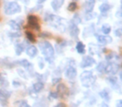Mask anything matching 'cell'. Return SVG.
<instances>
[{
    "label": "cell",
    "instance_id": "obj_15",
    "mask_svg": "<svg viewBox=\"0 0 122 107\" xmlns=\"http://www.w3.org/2000/svg\"><path fill=\"white\" fill-rule=\"evenodd\" d=\"M19 64H20V65H22L24 69H26L27 70H33V65L30 63V62L28 61V60H22L19 61Z\"/></svg>",
    "mask_w": 122,
    "mask_h": 107
},
{
    "label": "cell",
    "instance_id": "obj_18",
    "mask_svg": "<svg viewBox=\"0 0 122 107\" xmlns=\"http://www.w3.org/2000/svg\"><path fill=\"white\" fill-rule=\"evenodd\" d=\"M76 50L79 54H84L85 53V44L82 42H79L76 45Z\"/></svg>",
    "mask_w": 122,
    "mask_h": 107
},
{
    "label": "cell",
    "instance_id": "obj_32",
    "mask_svg": "<svg viewBox=\"0 0 122 107\" xmlns=\"http://www.w3.org/2000/svg\"><path fill=\"white\" fill-rule=\"evenodd\" d=\"M59 80H61L60 77H58V78H56V77H55V78L53 79V84H54H54H57L58 82H59Z\"/></svg>",
    "mask_w": 122,
    "mask_h": 107
},
{
    "label": "cell",
    "instance_id": "obj_21",
    "mask_svg": "<svg viewBox=\"0 0 122 107\" xmlns=\"http://www.w3.org/2000/svg\"><path fill=\"white\" fill-rule=\"evenodd\" d=\"M24 45L22 44H18L15 47V52L17 54V55H20L23 51H24Z\"/></svg>",
    "mask_w": 122,
    "mask_h": 107
},
{
    "label": "cell",
    "instance_id": "obj_37",
    "mask_svg": "<svg viewBox=\"0 0 122 107\" xmlns=\"http://www.w3.org/2000/svg\"><path fill=\"white\" fill-rule=\"evenodd\" d=\"M45 0H39V3H42V2H44Z\"/></svg>",
    "mask_w": 122,
    "mask_h": 107
},
{
    "label": "cell",
    "instance_id": "obj_35",
    "mask_svg": "<svg viewBox=\"0 0 122 107\" xmlns=\"http://www.w3.org/2000/svg\"><path fill=\"white\" fill-rule=\"evenodd\" d=\"M116 107H122V101L121 100H118L116 104Z\"/></svg>",
    "mask_w": 122,
    "mask_h": 107
},
{
    "label": "cell",
    "instance_id": "obj_19",
    "mask_svg": "<svg viewBox=\"0 0 122 107\" xmlns=\"http://www.w3.org/2000/svg\"><path fill=\"white\" fill-rule=\"evenodd\" d=\"M9 25L11 26V28H12L13 29H14V30H19L20 29V24H19V23L17 22V21L15 20H12L9 22Z\"/></svg>",
    "mask_w": 122,
    "mask_h": 107
},
{
    "label": "cell",
    "instance_id": "obj_17",
    "mask_svg": "<svg viewBox=\"0 0 122 107\" xmlns=\"http://www.w3.org/2000/svg\"><path fill=\"white\" fill-rule=\"evenodd\" d=\"M44 88V84L41 83V82H37V83L34 84L33 85V89H34V91L38 93V92L41 91Z\"/></svg>",
    "mask_w": 122,
    "mask_h": 107
},
{
    "label": "cell",
    "instance_id": "obj_23",
    "mask_svg": "<svg viewBox=\"0 0 122 107\" xmlns=\"http://www.w3.org/2000/svg\"><path fill=\"white\" fill-rule=\"evenodd\" d=\"M9 96V94L5 90H0V100H6L8 99V97Z\"/></svg>",
    "mask_w": 122,
    "mask_h": 107
},
{
    "label": "cell",
    "instance_id": "obj_13",
    "mask_svg": "<svg viewBox=\"0 0 122 107\" xmlns=\"http://www.w3.org/2000/svg\"><path fill=\"white\" fill-rule=\"evenodd\" d=\"M64 2L65 0H53L51 3V6L54 10H59L64 4Z\"/></svg>",
    "mask_w": 122,
    "mask_h": 107
},
{
    "label": "cell",
    "instance_id": "obj_9",
    "mask_svg": "<svg viewBox=\"0 0 122 107\" xmlns=\"http://www.w3.org/2000/svg\"><path fill=\"white\" fill-rule=\"evenodd\" d=\"M76 75H77V70L73 66H70L66 70V72H65V76L69 80H74L76 77Z\"/></svg>",
    "mask_w": 122,
    "mask_h": 107
},
{
    "label": "cell",
    "instance_id": "obj_30",
    "mask_svg": "<svg viewBox=\"0 0 122 107\" xmlns=\"http://www.w3.org/2000/svg\"><path fill=\"white\" fill-rule=\"evenodd\" d=\"M80 18L78 15H75L74 17V24H80Z\"/></svg>",
    "mask_w": 122,
    "mask_h": 107
},
{
    "label": "cell",
    "instance_id": "obj_6",
    "mask_svg": "<svg viewBox=\"0 0 122 107\" xmlns=\"http://www.w3.org/2000/svg\"><path fill=\"white\" fill-rule=\"evenodd\" d=\"M28 22L31 28H33L35 30H39V20H38V18L36 16L34 15H29L28 17Z\"/></svg>",
    "mask_w": 122,
    "mask_h": 107
},
{
    "label": "cell",
    "instance_id": "obj_33",
    "mask_svg": "<svg viewBox=\"0 0 122 107\" xmlns=\"http://www.w3.org/2000/svg\"><path fill=\"white\" fill-rule=\"evenodd\" d=\"M49 95H50L51 97H53V98H54V99L58 98V96H59L57 93H54V92H51V93L49 94Z\"/></svg>",
    "mask_w": 122,
    "mask_h": 107
},
{
    "label": "cell",
    "instance_id": "obj_34",
    "mask_svg": "<svg viewBox=\"0 0 122 107\" xmlns=\"http://www.w3.org/2000/svg\"><path fill=\"white\" fill-rule=\"evenodd\" d=\"M54 107H66V105L65 103H59L55 105Z\"/></svg>",
    "mask_w": 122,
    "mask_h": 107
},
{
    "label": "cell",
    "instance_id": "obj_22",
    "mask_svg": "<svg viewBox=\"0 0 122 107\" xmlns=\"http://www.w3.org/2000/svg\"><path fill=\"white\" fill-rule=\"evenodd\" d=\"M110 9V6L108 4H102L100 6V11L101 13H103V14L104 13H106Z\"/></svg>",
    "mask_w": 122,
    "mask_h": 107
},
{
    "label": "cell",
    "instance_id": "obj_29",
    "mask_svg": "<svg viewBox=\"0 0 122 107\" xmlns=\"http://www.w3.org/2000/svg\"><path fill=\"white\" fill-rule=\"evenodd\" d=\"M19 107H30V105L25 100H20L19 102Z\"/></svg>",
    "mask_w": 122,
    "mask_h": 107
},
{
    "label": "cell",
    "instance_id": "obj_28",
    "mask_svg": "<svg viewBox=\"0 0 122 107\" xmlns=\"http://www.w3.org/2000/svg\"><path fill=\"white\" fill-rule=\"evenodd\" d=\"M0 85H2V86H6L8 85V81L5 78H3L2 75H0Z\"/></svg>",
    "mask_w": 122,
    "mask_h": 107
},
{
    "label": "cell",
    "instance_id": "obj_7",
    "mask_svg": "<svg viewBox=\"0 0 122 107\" xmlns=\"http://www.w3.org/2000/svg\"><path fill=\"white\" fill-rule=\"evenodd\" d=\"M57 94L58 95H61L62 97L67 96L69 95V90L65 84H59V85H58Z\"/></svg>",
    "mask_w": 122,
    "mask_h": 107
},
{
    "label": "cell",
    "instance_id": "obj_27",
    "mask_svg": "<svg viewBox=\"0 0 122 107\" xmlns=\"http://www.w3.org/2000/svg\"><path fill=\"white\" fill-rule=\"evenodd\" d=\"M25 34H26V36H27L28 39H29V41H31V42H34V41H35V38H34V34L31 32H28L27 31Z\"/></svg>",
    "mask_w": 122,
    "mask_h": 107
},
{
    "label": "cell",
    "instance_id": "obj_26",
    "mask_svg": "<svg viewBox=\"0 0 122 107\" xmlns=\"http://www.w3.org/2000/svg\"><path fill=\"white\" fill-rule=\"evenodd\" d=\"M76 8H77L76 3H75V2L70 3V4H69V6H68V10L70 11V12H74V11L76 9Z\"/></svg>",
    "mask_w": 122,
    "mask_h": 107
},
{
    "label": "cell",
    "instance_id": "obj_16",
    "mask_svg": "<svg viewBox=\"0 0 122 107\" xmlns=\"http://www.w3.org/2000/svg\"><path fill=\"white\" fill-rule=\"evenodd\" d=\"M106 59L108 60H110V61H112V63H117V64L120 60V58L117 55H115V54H110V55H108L106 57Z\"/></svg>",
    "mask_w": 122,
    "mask_h": 107
},
{
    "label": "cell",
    "instance_id": "obj_1",
    "mask_svg": "<svg viewBox=\"0 0 122 107\" xmlns=\"http://www.w3.org/2000/svg\"><path fill=\"white\" fill-rule=\"evenodd\" d=\"M39 46H40V49L42 51L44 56L45 57L46 60L48 62L52 63L53 60H54V50L53 46L51 45V44L47 42V41H44V42L39 44Z\"/></svg>",
    "mask_w": 122,
    "mask_h": 107
},
{
    "label": "cell",
    "instance_id": "obj_10",
    "mask_svg": "<svg viewBox=\"0 0 122 107\" xmlns=\"http://www.w3.org/2000/svg\"><path fill=\"white\" fill-rule=\"evenodd\" d=\"M97 39H98V42L100 43V44H103V45L110 44V43L112 42V38L108 35H100V36H98Z\"/></svg>",
    "mask_w": 122,
    "mask_h": 107
},
{
    "label": "cell",
    "instance_id": "obj_24",
    "mask_svg": "<svg viewBox=\"0 0 122 107\" xmlns=\"http://www.w3.org/2000/svg\"><path fill=\"white\" fill-rule=\"evenodd\" d=\"M101 30L105 34H108L111 30V28H110V26L109 24H104L101 28Z\"/></svg>",
    "mask_w": 122,
    "mask_h": 107
},
{
    "label": "cell",
    "instance_id": "obj_4",
    "mask_svg": "<svg viewBox=\"0 0 122 107\" xmlns=\"http://www.w3.org/2000/svg\"><path fill=\"white\" fill-rule=\"evenodd\" d=\"M120 70V65L117 63H110L109 65H107L105 66V72H106L107 74H112L115 75Z\"/></svg>",
    "mask_w": 122,
    "mask_h": 107
},
{
    "label": "cell",
    "instance_id": "obj_8",
    "mask_svg": "<svg viewBox=\"0 0 122 107\" xmlns=\"http://www.w3.org/2000/svg\"><path fill=\"white\" fill-rule=\"evenodd\" d=\"M95 60H94L92 57L90 56H85L84 57V59L82 60L81 64H80V66L82 68H86V67H90L91 65H93L95 64Z\"/></svg>",
    "mask_w": 122,
    "mask_h": 107
},
{
    "label": "cell",
    "instance_id": "obj_2",
    "mask_svg": "<svg viewBox=\"0 0 122 107\" xmlns=\"http://www.w3.org/2000/svg\"><path fill=\"white\" fill-rule=\"evenodd\" d=\"M96 77L94 76L92 71H84L80 75V80H81L82 85L88 88L90 87L95 82Z\"/></svg>",
    "mask_w": 122,
    "mask_h": 107
},
{
    "label": "cell",
    "instance_id": "obj_3",
    "mask_svg": "<svg viewBox=\"0 0 122 107\" xmlns=\"http://www.w3.org/2000/svg\"><path fill=\"white\" fill-rule=\"evenodd\" d=\"M21 11V7L18 3L16 2H9L7 3L4 6V12L8 15H13V14H18Z\"/></svg>",
    "mask_w": 122,
    "mask_h": 107
},
{
    "label": "cell",
    "instance_id": "obj_36",
    "mask_svg": "<svg viewBox=\"0 0 122 107\" xmlns=\"http://www.w3.org/2000/svg\"><path fill=\"white\" fill-rule=\"evenodd\" d=\"M101 107H109V105H107V104H105V103H102Z\"/></svg>",
    "mask_w": 122,
    "mask_h": 107
},
{
    "label": "cell",
    "instance_id": "obj_5",
    "mask_svg": "<svg viewBox=\"0 0 122 107\" xmlns=\"http://www.w3.org/2000/svg\"><path fill=\"white\" fill-rule=\"evenodd\" d=\"M45 20L47 21V22H49V24H53L54 26H57L61 24V22H62L63 19H61L60 17H59V16L49 14V15H48L47 17L45 18Z\"/></svg>",
    "mask_w": 122,
    "mask_h": 107
},
{
    "label": "cell",
    "instance_id": "obj_31",
    "mask_svg": "<svg viewBox=\"0 0 122 107\" xmlns=\"http://www.w3.org/2000/svg\"><path fill=\"white\" fill-rule=\"evenodd\" d=\"M121 34H122V30L120 29H116V30L115 31V34L116 36H121Z\"/></svg>",
    "mask_w": 122,
    "mask_h": 107
},
{
    "label": "cell",
    "instance_id": "obj_25",
    "mask_svg": "<svg viewBox=\"0 0 122 107\" xmlns=\"http://www.w3.org/2000/svg\"><path fill=\"white\" fill-rule=\"evenodd\" d=\"M105 66H106V65H105V63L101 62V63L99 64L98 66H97V70H98L99 72H100V73H103V72H105Z\"/></svg>",
    "mask_w": 122,
    "mask_h": 107
},
{
    "label": "cell",
    "instance_id": "obj_14",
    "mask_svg": "<svg viewBox=\"0 0 122 107\" xmlns=\"http://www.w3.org/2000/svg\"><path fill=\"white\" fill-rule=\"evenodd\" d=\"M95 0H87L86 3H85V10H86L87 13L92 12L94 7H95Z\"/></svg>",
    "mask_w": 122,
    "mask_h": 107
},
{
    "label": "cell",
    "instance_id": "obj_12",
    "mask_svg": "<svg viewBox=\"0 0 122 107\" xmlns=\"http://www.w3.org/2000/svg\"><path fill=\"white\" fill-rule=\"evenodd\" d=\"M70 35L73 38H77L80 34V30H79L78 27L76 26V24H72L70 26Z\"/></svg>",
    "mask_w": 122,
    "mask_h": 107
},
{
    "label": "cell",
    "instance_id": "obj_20",
    "mask_svg": "<svg viewBox=\"0 0 122 107\" xmlns=\"http://www.w3.org/2000/svg\"><path fill=\"white\" fill-rule=\"evenodd\" d=\"M100 95L101 98L105 99V100H109L110 99V91L107 90H103L100 92Z\"/></svg>",
    "mask_w": 122,
    "mask_h": 107
},
{
    "label": "cell",
    "instance_id": "obj_11",
    "mask_svg": "<svg viewBox=\"0 0 122 107\" xmlns=\"http://www.w3.org/2000/svg\"><path fill=\"white\" fill-rule=\"evenodd\" d=\"M26 53H27V55H29V57L34 58V57H35L36 55H38V49L35 46L31 45V46H29V47L27 48V49H26Z\"/></svg>",
    "mask_w": 122,
    "mask_h": 107
}]
</instances>
